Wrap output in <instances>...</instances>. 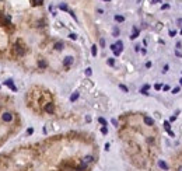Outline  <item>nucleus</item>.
I'll return each mask as SVG.
<instances>
[{
    "label": "nucleus",
    "instance_id": "nucleus-13",
    "mask_svg": "<svg viewBox=\"0 0 182 171\" xmlns=\"http://www.w3.org/2000/svg\"><path fill=\"white\" fill-rule=\"evenodd\" d=\"M164 129H165V131H168V132L171 131V125H170L168 121H164Z\"/></svg>",
    "mask_w": 182,
    "mask_h": 171
},
{
    "label": "nucleus",
    "instance_id": "nucleus-3",
    "mask_svg": "<svg viewBox=\"0 0 182 171\" xmlns=\"http://www.w3.org/2000/svg\"><path fill=\"white\" fill-rule=\"evenodd\" d=\"M1 119L4 121V122H11L13 121V115L10 112H4V114L1 115Z\"/></svg>",
    "mask_w": 182,
    "mask_h": 171
},
{
    "label": "nucleus",
    "instance_id": "nucleus-1",
    "mask_svg": "<svg viewBox=\"0 0 182 171\" xmlns=\"http://www.w3.org/2000/svg\"><path fill=\"white\" fill-rule=\"evenodd\" d=\"M14 53L17 55V56H24V53H25V51H24L23 46H20L17 44V45H14Z\"/></svg>",
    "mask_w": 182,
    "mask_h": 171
},
{
    "label": "nucleus",
    "instance_id": "nucleus-25",
    "mask_svg": "<svg viewBox=\"0 0 182 171\" xmlns=\"http://www.w3.org/2000/svg\"><path fill=\"white\" fill-rule=\"evenodd\" d=\"M98 121H100V124H101V125H104V126H107V121L104 119V118H100V119H98Z\"/></svg>",
    "mask_w": 182,
    "mask_h": 171
},
{
    "label": "nucleus",
    "instance_id": "nucleus-16",
    "mask_svg": "<svg viewBox=\"0 0 182 171\" xmlns=\"http://www.w3.org/2000/svg\"><path fill=\"white\" fill-rule=\"evenodd\" d=\"M158 165L161 167V168H164V170H168V165L165 164L164 161H158Z\"/></svg>",
    "mask_w": 182,
    "mask_h": 171
},
{
    "label": "nucleus",
    "instance_id": "nucleus-18",
    "mask_svg": "<svg viewBox=\"0 0 182 171\" xmlns=\"http://www.w3.org/2000/svg\"><path fill=\"white\" fill-rule=\"evenodd\" d=\"M59 9H60V10H63V11H67V10H69V9H67V6H66L64 3H62V4L59 6Z\"/></svg>",
    "mask_w": 182,
    "mask_h": 171
},
{
    "label": "nucleus",
    "instance_id": "nucleus-45",
    "mask_svg": "<svg viewBox=\"0 0 182 171\" xmlns=\"http://www.w3.org/2000/svg\"><path fill=\"white\" fill-rule=\"evenodd\" d=\"M181 34H182V29H181Z\"/></svg>",
    "mask_w": 182,
    "mask_h": 171
},
{
    "label": "nucleus",
    "instance_id": "nucleus-6",
    "mask_svg": "<svg viewBox=\"0 0 182 171\" xmlns=\"http://www.w3.org/2000/svg\"><path fill=\"white\" fill-rule=\"evenodd\" d=\"M92 161H94V157H92V156H85V157H83V163H84V164H90Z\"/></svg>",
    "mask_w": 182,
    "mask_h": 171
},
{
    "label": "nucleus",
    "instance_id": "nucleus-28",
    "mask_svg": "<svg viewBox=\"0 0 182 171\" xmlns=\"http://www.w3.org/2000/svg\"><path fill=\"white\" fill-rule=\"evenodd\" d=\"M172 93H174V94L179 93V87H175V88H172Z\"/></svg>",
    "mask_w": 182,
    "mask_h": 171
},
{
    "label": "nucleus",
    "instance_id": "nucleus-37",
    "mask_svg": "<svg viewBox=\"0 0 182 171\" xmlns=\"http://www.w3.org/2000/svg\"><path fill=\"white\" fill-rule=\"evenodd\" d=\"M163 88H164V91H168V90H170V86H164Z\"/></svg>",
    "mask_w": 182,
    "mask_h": 171
},
{
    "label": "nucleus",
    "instance_id": "nucleus-11",
    "mask_svg": "<svg viewBox=\"0 0 182 171\" xmlns=\"http://www.w3.org/2000/svg\"><path fill=\"white\" fill-rule=\"evenodd\" d=\"M38 66H39L41 69H45L46 66H48V63H46L45 60H44V59H41L39 62H38Z\"/></svg>",
    "mask_w": 182,
    "mask_h": 171
},
{
    "label": "nucleus",
    "instance_id": "nucleus-36",
    "mask_svg": "<svg viewBox=\"0 0 182 171\" xmlns=\"http://www.w3.org/2000/svg\"><path fill=\"white\" fill-rule=\"evenodd\" d=\"M32 132H34V129H32V128H29L28 131H27V133H28V135H31V133H32Z\"/></svg>",
    "mask_w": 182,
    "mask_h": 171
},
{
    "label": "nucleus",
    "instance_id": "nucleus-26",
    "mask_svg": "<svg viewBox=\"0 0 182 171\" xmlns=\"http://www.w3.org/2000/svg\"><path fill=\"white\" fill-rule=\"evenodd\" d=\"M175 55H176L178 57H181V56H182V52L179 51V49H176V51H175Z\"/></svg>",
    "mask_w": 182,
    "mask_h": 171
},
{
    "label": "nucleus",
    "instance_id": "nucleus-5",
    "mask_svg": "<svg viewBox=\"0 0 182 171\" xmlns=\"http://www.w3.org/2000/svg\"><path fill=\"white\" fill-rule=\"evenodd\" d=\"M4 84H6V86H9V87L11 88L13 91H17V87H16V86H14V84H13V80H11V79L6 80V81H4Z\"/></svg>",
    "mask_w": 182,
    "mask_h": 171
},
{
    "label": "nucleus",
    "instance_id": "nucleus-17",
    "mask_svg": "<svg viewBox=\"0 0 182 171\" xmlns=\"http://www.w3.org/2000/svg\"><path fill=\"white\" fill-rule=\"evenodd\" d=\"M85 168H87V164H84V163H83L81 165H79V167H77V171H84Z\"/></svg>",
    "mask_w": 182,
    "mask_h": 171
},
{
    "label": "nucleus",
    "instance_id": "nucleus-34",
    "mask_svg": "<svg viewBox=\"0 0 182 171\" xmlns=\"http://www.w3.org/2000/svg\"><path fill=\"white\" fill-rule=\"evenodd\" d=\"M167 70H168V65H165V66H164V69H163V73H165Z\"/></svg>",
    "mask_w": 182,
    "mask_h": 171
},
{
    "label": "nucleus",
    "instance_id": "nucleus-22",
    "mask_svg": "<svg viewBox=\"0 0 182 171\" xmlns=\"http://www.w3.org/2000/svg\"><path fill=\"white\" fill-rule=\"evenodd\" d=\"M101 132H102L104 135H107V133H108V128H107V126H102V128H101Z\"/></svg>",
    "mask_w": 182,
    "mask_h": 171
},
{
    "label": "nucleus",
    "instance_id": "nucleus-32",
    "mask_svg": "<svg viewBox=\"0 0 182 171\" xmlns=\"http://www.w3.org/2000/svg\"><path fill=\"white\" fill-rule=\"evenodd\" d=\"M112 125H114V126H118V121H116V119H112Z\"/></svg>",
    "mask_w": 182,
    "mask_h": 171
},
{
    "label": "nucleus",
    "instance_id": "nucleus-40",
    "mask_svg": "<svg viewBox=\"0 0 182 171\" xmlns=\"http://www.w3.org/2000/svg\"><path fill=\"white\" fill-rule=\"evenodd\" d=\"M176 23H178V25H182V18H179V20H178Z\"/></svg>",
    "mask_w": 182,
    "mask_h": 171
},
{
    "label": "nucleus",
    "instance_id": "nucleus-8",
    "mask_svg": "<svg viewBox=\"0 0 182 171\" xmlns=\"http://www.w3.org/2000/svg\"><path fill=\"white\" fill-rule=\"evenodd\" d=\"M137 37H139V29L136 28V27H133V34H132V39H136Z\"/></svg>",
    "mask_w": 182,
    "mask_h": 171
},
{
    "label": "nucleus",
    "instance_id": "nucleus-4",
    "mask_svg": "<svg viewBox=\"0 0 182 171\" xmlns=\"http://www.w3.org/2000/svg\"><path fill=\"white\" fill-rule=\"evenodd\" d=\"M45 111L48 112V114H53L55 112V107H53V104L52 103H48L45 105Z\"/></svg>",
    "mask_w": 182,
    "mask_h": 171
},
{
    "label": "nucleus",
    "instance_id": "nucleus-15",
    "mask_svg": "<svg viewBox=\"0 0 182 171\" xmlns=\"http://www.w3.org/2000/svg\"><path fill=\"white\" fill-rule=\"evenodd\" d=\"M79 98V93H73L72 95H70V101H76Z\"/></svg>",
    "mask_w": 182,
    "mask_h": 171
},
{
    "label": "nucleus",
    "instance_id": "nucleus-27",
    "mask_svg": "<svg viewBox=\"0 0 182 171\" xmlns=\"http://www.w3.org/2000/svg\"><path fill=\"white\" fill-rule=\"evenodd\" d=\"M100 45H101V46H105V39H104V38H101V39H100Z\"/></svg>",
    "mask_w": 182,
    "mask_h": 171
},
{
    "label": "nucleus",
    "instance_id": "nucleus-42",
    "mask_svg": "<svg viewBox=\"0 0 182 171\" xmlns=\"http://www.w3.org/2000/svg\"><path fill=\"white\" fill-rule=\"evenodd\" d=\"M176 171H182V165H181V167H178V170H176Z\"/></svg>",
    "mask_w": 182,
    "mask_h": 171
},
{
    "label": "nucleus",
    "instance_id": "nucleus-44",
    "mask_svg": "<svg viewBox=\"0 0 182 171\" xmlns=\"http://www.w3.org/2000/svg\"><path fill=\"white\" fill-rule=\"evenodd\" d=\"M105 1H111V0H105Z\"/></svg>",
    "mask_w": 182,
    "mask_h": 171
},
{
    "label": "nucleus",
    "instance_id": "nucleus-21",
    "mask_svg": "<svg viewBox=\"0 0 182 171\" xmlns=\"http://www.w3.org/2000/svg\"><path fill=\"white\" fill-rule=\"evenodd\" d=\"M118 35H119V28L115 27V28H114V37H118Z\"/></svg>",
    "mask_w": 182,
    "mask_h": 171
},
{
    "label": "nucleus",
    "instance_id": "nucleus-23",
    "mask_svg": "<svg viewBox=\"0 0 182 171\" xmlns=\"http://www.w3.org/2000/svg\"><path fill=\"white\" fill-rule=\"evenodd\" d=\"M69 38H70V39H73V41H76V39H77V35H76V34H73V32H72V34L69 35Z\"/></svg>",
    "mask_w": 182,
    "mask_h": 171
},
{
    "label": "nucleus",
    "instance_id": "nucleus-24",
    "mask_svg": "<svg viewBox=\"0 0 182 171\" xmlns=\"http://www.w3.org/2000/svg\"><path fill=\"white\" fill-rule=\"evenodd\" d=\"M108 65H109V66H114V65H115V60L112 59V57H109V59H108Z\"/></svg>",
    "mask_w": 182,
    "mask_h": 171
},
{
    "label": "nucleus",
    "instance_id": "nucleus-19",
    "mask_svg": "<svg viewBox=\"0 0 182 171\" xmlns=\"http://www.w3.org/2000/svg\"><path fill=\"white\" fill-rule=\"evenodd\" d=\"M91 73H92V69H91V67L85 69V74H87V76H91Z\"/></svg>",
    "mask_w": 182,
    "mask_h": 171
},
{
    "label": "nucleus",
    "instance_id": "nucleus-29",
    "mask_svg": "<svg viewBox=\"0 0 182 171\" xmlns=\"http://www.w3.org/2000/svg\"><path fill=\"white\" fill-rule=\"evenodd\" d=\"M161 9H163V10H164V9H170V4H163Z\"/></svg>",
    "mask_w": 182,
    "mask_h": 171
},
{
    "label": "nucleus",
    "instance_id": "nucleus-10",
    "mask_svg": "<svg viewBox=\"0 0 182 171\" xmlns=\"http://www.w3.org/2000/svg\"><path fill=\"white\" fill-rule=\"evenodd\" d=\"M115 46H116V49H118V51L122 52V49H123V42H122V41H118V42L115 44Z\"/></svg>",
    "mask_w": 182,
    "mask_h": 171
},
{
    "label": "nucleus",
    "instance_id": "nucleus-31",
    "mask_svg": "<svg viewBox=\"0 0 182 171\" xmlns=\"http://www.w3.org/2000/svg\"><path fill=\"white\" fill-rule=\"evenodd\" d=\"M140 93H142V94H144V95H148L147 90H140Z\"/></svg>",
    "mask_w": 182,
    "mask_h": 171
},
{
    "label": "nucleus",
    "instance_id": "nucleus-2",
    "mask_svg": "<svg viewBox=\"0 0 182 171\" xmlns=\"http://www.w3.org/2000/svg\"><path fill=\"white\" fill-rule=\"evenodd\" d=\"M73 62H74V57L73 56H66L64 59H63V65H64L66 67H69V66H70Z\"/></svg>",
    "mask_w": 182,
    "mask_h": 171
},
{
    "label": "nucleus",
    "instance_id": "nucleus-30",
    "mask_svg": "<svg viewBox=\"0 0 182 171\" xmlns=\"http://www.w3.org/2000/svg\"><path fill=\"white\" fill-rule=\"evenodd\" d=\"M175 119H176V115H172V116L170 118V121H171V122H174Z\"/></svg>",
    "mask_w": 182,
    "mask_h": 171
},
{
    "label": "nucleus",
    "instance_id": "nucleus-35",
    "mask_svg": "<svg viewBox=\"0 0 182 171\" xmlns=\"http://www.w3.org/2000/svg\"><path fill=\"white\" fill-rule=\"evenodd\" d=\"M154 88H155V90H160V88H161V84H155V86H154Z\"/></svg>",
    "mask_w": 182,
    "mask_h": 171
},
{
    "label": "nucleus",
    "instance_id": "nucleus-7",
    "mask_svg": "<svg viewBox=\"0 0 182 171\" xmlns=\"http://www.w3.org/2000/svg\"><path fill=\"white\" fill-rule=\"evenodd\" d=\"M144 124L148 126H153L154 125V119L153 118H150V116H144Z\"/></svg>",
    "mask_w": 182,
    "mask_h": 171
},
{
    "label": "nucleus",
    "instance_id": "nucleus-12",
    "mask_svg": "<svg viewBox=\"0 0 182 171\" xmlns=\"http://www.w3.org/2000/svg\"><path fill=\"white\" fill-rule=\"evenodd\" d=\"M91 55H92V56H97V45L91 46Z\"/></svg>",
    "mask_w": 182,
    "mask_h": 171
},
{
    "label": "nucleus",
    "instance_id": "nucleus-39",
    "mask_svg": "<svg viewBox=\"0 0 182 171\" xmlns=\"http://www.w3.org/2000/svg\"><path fill=\"white\" fill-rule=\"evenodd\" d=\"M146 67H151V62H147V63H146Z\"/></svg>",
    "mask_w": 182,
    "mask_h": 171
},
{
    "label": "nucleus",
    "instance_id": "nucleus-33",
    "mask_svg": "<svg viewBox=\"0 0 182 171\" xmlns=\"http://www.w3.org/2000/svg\"><path fill=\"white\" fill-rule=\"evenodd\" d=\"M170 37H175V31L171 29V31H170Z\"/></svg>",
    "mask_w": 182,
    "mask_h": 171
},
{
    "label": "nucleus",
    "instance_id": "nucleus-14",
    "mask_svg": "<svg viewBox=\"0 0 182 171\" xmlns=\"http://www.w3.org/2000/svg\"><path fill=\"white\" fill-rule=\"evenodd\" d=\"M115 21L122 23V21H125V17H123V16H115Z\"/></svg>",
    "mask_w": 182,
    "mask_h": 171
},
{
    "label": "nucleus",
    "instance_id": "nucleus-41",
    "mask_svg": "<svg viewBox=\"0 0 182 171\" xmlns=\"http://www.w3.org/2000/svg\"><path fill=\"white\" fill-rule=\"evenodd\" d=\"M151 1H153V3H160L161 0H151Z\"/></svg>",
    "mask_w": 182,
    "mask_h": 171
},
{
    "label": "nucleus",
    "instance_id": "nucleus-43",
    "mask_svg": "<svg viewBox=\"0 0 182 171\" xmlns=\"http://www.w3.org/2000/svg\"><path fill=\"white\" fill-rule=\"evenodd\" d=\"M179 84H181V86H182V79H181V80H179Z\"/></svg>",
    "mask_w": 182,
    "mask_h": 171
},
{
    "label": "nucleus",
    "instance_id": "nucleus-9",
    "mask_svg": "<svg viewBox=\"0 0 182 171\" xmlns=\"http://www.w3.org/2000/svg\"><path fill=\"white\" fill-rule=\"evenodd\" d=\"M53 48H55L56 51H62L63 49V42H56V44L53 45Z\"/></svg>",
    "mask_w": 182,
    "mask_h": 171
},
{
    "label": "nucleus",
    "instance_id": "nucleus-20",
    "mask_svg": "<svg viewBox=\"0 0 182 171\" xmlns=\"http://www.w3.org/2000/svg\"><path fill=\"white\" fill-rule=\"evenodd\" d=\"M119 88H120V90H122V91L127 93V87H126V86H123V84H119Z\"/></svg>",
    "mask_w": 182,
    "mask_h": 171
},
{
    "label": "nucleus",
    "instance_id": "nucleus-38",
    "mask_svg": "<svg viewBox=\"0 0 182 171\" xmlns=\"http://www.w3.org/2000/svg\"><path fill=\"white\" fill-rule=\"evenodd\" d=\"M69 13H70V16H72V17H73V18H74V20H76V14H74V13H73V11H69Z\"/></svg>",
    "mask_w": 182,
    "mask_h": 171
}]
</instances>
